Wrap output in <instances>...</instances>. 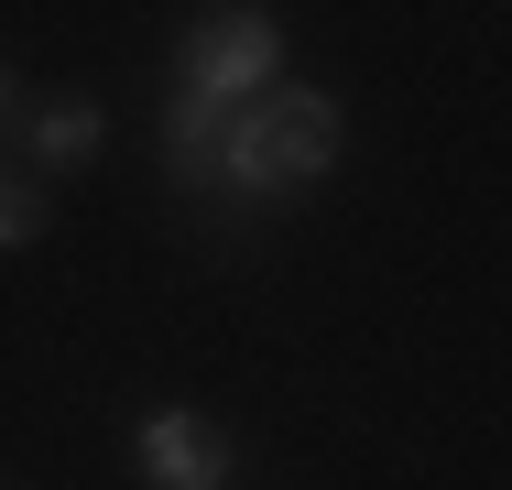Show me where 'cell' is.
Wrapping results in <instances>:
<instances>
[{"label":"cell","mask_w":512,"mask_h":490,"mask_svg":"<svg viewBox=\"0 0 512 490\" xmlns=\"http://www.w3.org/2000/svg\"><path fill=\"white\" fill-rule=\"evenodd\" d=\"M175 88L207 109H251L262 88H284V22L273 11H207L175 44Z\"/></svg>","instance_id":"cell-1"},{"label":"cell","mask_w":512,"mask_h":490,"mask_svg":"<svg viewBox=\"0 0 512 490\" xmlns=\"http://www.w3.org/2000/svg\"><path fill=\"white\" fill-rule=\"evenodd\" d=\"M251 120H262V164H273V186H284V196L316 186V175L338 164V142H349V120H338V98H327V88H262V98H251Z\"/></svg>","instance_id":"cell-2"},{"label":"cell","mask_w":512,"mask_h":490,"mask_svg":"<svg viewBox=\"0 0 512 490\" xmlns=\"http://www.w3.org/2000/svg\"><path fill=\"white\" fill-rule=\"evenodd\" d=\"M131 458H142V480L153 490H229V436L207 425L197 403H153L142 425H131Z\"/></svg>","instance_id":"cell-3"},{"label":"cell","mask_w":512,"mask_h":490,"mask_svg":"<svg viewBox=\"0 0 512 490\" xmlns=\"http://www.w3.org/2000/svg\"><path fill=\"white\" fill-rule=\"evenodd\" d=\"M218 120H229V109H207V98H164V186L175 196H207L218 186Z\"/></svg>","instance_id":"cell-4"},{"label":"cell","mask_w":512,"mask_h":490,"mask_svg":"<svg viewBox=\"0 0 512 490\" xmlns=\"http://www.w3.org/2000/svg\"><path fill=\"white\" fill-rule=\"evenodd\" d=\"M22 142H33V164H44V175H66V164H88V153L109 142V120H99V98H44Z\"/></svg>","instance_id":"cell-5"},{"label":"cell","mask_w":512,"mask_h":490,"mask_svg":"<svg viewBox=\"0 0 512 490\" xmlns=\"http://www.w3.org/2000/svg\"><path fill=\"white\" fill-rule=\"evenodd\" d=\"M33 240H44V186L0 175V251H33Z\"/></svg>","instance_id":"cell-6"},{"label":"cell","mask_w":512,"mask_h":490,"mask_svg":"<svg viewBox=\"0 0 512 490\" xmlns=\"http://www.w3.org/2000/svg\"><path fill=\"white\" fill-rule=\"evenodd\" d=\"M0 109H11V66H0Z\"/></svg>","instance_id":"cell-7"}]
</instances>
